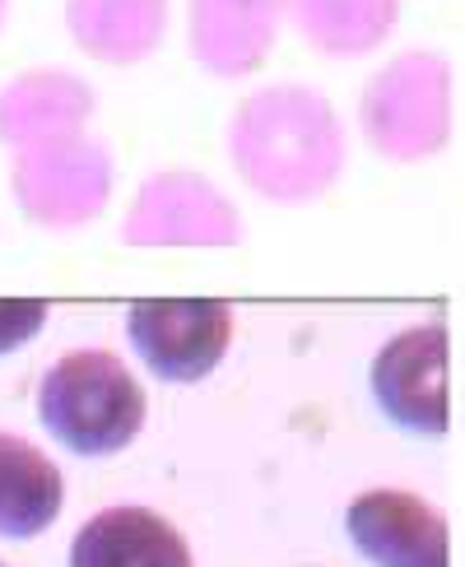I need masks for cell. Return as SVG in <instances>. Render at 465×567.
Here are the masks:
<instances>
[{"label":"cell","mask_w":465,"mask_h":567,"mask_svg":"<svg viewBox=\"0 0 465 567\" xmlns=\"http://www.w3.org/2000/svg\"><path fill=\"white\" fill-rule=\"evenodd\" d=\"M238 233V209L219 186L173 168L140 186L122 238L131 247H232Z\"/></svg>","instance_id":"obj_7"},{"label":"cell","mask_w":465,"mask_h":567,"mask_svg":"<svg viewBox=\"0 0 465 567\" xmlns=\"http://www.w3.org/2000/svg\"><path fill=\"white\" fill-rule=\"evenodd\" d=\"M6 10H10V0H0V19H6Z\"/></svg>","instance_id":"obj_16"},{"label":"cell","mask_w":465,"mask_h":567,"mask_svg":"<svg viewBox=\"0 0 465 567\" xmlns=\"http://www.w3.org/2000/svg\"><path fill=\"white\" fill-rule=\"evenodd\" d=\"M293 29L326 56H363L395 23L401 0H285Z\"/></svg>","instance_id":"obj_14"},{"label":"cell","mask_w":465,"mask_h":567,"mask_svg":"<svg viewBox=\"0 0 465 567\" xmlns=\"http://www.w3.org/2000/svg\"><path fill=\"white\" fill-rule=\"evenodd\" d=\"M344 535L372 567H452L447 522L405 488H368L344 512Z\"/></svg>","instance_id":"obj_8"},{"label":"cell","mask_w":465,"mask_h":567,"mask_svg":"<svg viewBox=\"0 0 465 567\" xmlns=\"http://www.w3.org/2000/svg\"><path fill=\"white\" fill-rule=\"evenodd\" d=\"M89 112H93V93L75 75L38 70V75H23L10 89H0V145L23 150L46 135L84 131Z\"/></svg>","instance_id":"obj_11"},{"label":"cell","mask_w":465,"mask_h":567,"mask_svg":"<svg viewBox=\"0 0 465 567\" xmlns=\"http://www.w3.org/2000/svg\"><path fill=\"white\" fill-rule=\"evenodd\" d=\"M70 567H196L186 539L149 507H107L70 539Z\"/></svg>","instance_id":"obj_10"},{"label":"cell","mask_w":465,"mask_h":567,"mask_svg":"<svg viewBox=\"0 0 465 567\" xmlns=\"http://www.w3.org/2000/svg\"><path fill=\"white\" fill-rule=\"evenodd\" d=\"M112 192V158L84 131H61L23 145L14 158V196L46 228L89 224Z\"/></svg>","instance_id":"obj_4"},{"label":"cell","mask_w":465,"mask_h":567,"mask_svg":"<svg viewBox=\"0 0 465 567\" xmlns=\"http://www.w3.org/2000/svg\"><path fill=\"white\" fill-rule=\"evenodd\" d=\"M363 135L391 163H418L452 135V70L442 56L410 52L363 93Z\"/></svg>","instance_id":"obj_3"},{"label":"cell","mask_w":465,"mask_h":567,"mask_svg":"<svg viewBox=\"0 0 465 567\" xmlns=\"http://www.w3.org/2000/svg\"><path fill=\"white\" fill-rule=\"evenodd\" d=\"M70 38L107 65L145 61L168 23V0H70Z\"/></svg>","instance_id":"obj_13"},{"label":"cell","mask_w":465,"mask_h":567,"mask_svg":"<svg viewBox=\"0 0 465 567\" xmlns=\"http://www.w3.org/2000/svg\"><path fill=\"white\" fill-rule=\"evenodd\" d=\"M0 567H6V563H0Z\"/></svg>","instance_id":"obj_17"},{"label":"cell","mask_w":465,"mask_h":567,"mask_svg":"<svg viewBox=\"0 0 465 567\" xmlns=\"http://www.w3.org/2000/svg\"><path fill=\"white\" fill-rule=\"evenodd\" d=\"M126 340L158 382L192 386L224 363L232 312L215 298H145L126 307Z\"/></svg>","instance_id":"obj_5"},{"label":"cell","mask_w":465,"mask_h":567,"mask_svg":"<svg viewBox=\"0 0 465 567\" xmlns=\"http://www.w3.org/2000/svg\"><path fill=\"white\" fill-rule=\"evenodd\" d=\"M447 372H452V336L442 321H424L401 330L386 340L372 359V400L378 410L414 437H442L452 423V395H447Z\"/></svg>","instance_id":"obj_6"},{"label":"cell","mask_w":465,"mask_h":567,"mask_svg":"<svg viewBox=\"0 0 465 567\" xmlns=\"http://www.w3.org/2000/svg\"><path fill=\"white\" fill-rule=\"evenodd\" d=\"M285 0H192V52L200 70L238 80L266 61Z\"/></svg>","instance_id":"obj_9"},{"label":"cell","mask_w":465,"mask_h":567,"mask_svg":"<svg viewBox=\"0 0 465 567\" xmlns=\"http://www.w3.org/2000/svg\"><path fill=\"white\" fill-rule=\"evenodd\" d=\"M38 419L70 456H116L145 429V391L107 349H70L38 386Z\"/></svg>","instance_id":"obj_2"},{"label":"cell","mask_w":465,"mask_h":567,"mask_svg":"<svg viewBox=\"0 0 465 567\" xmlns=\"http://www.w3.org/2000/svg\"><path fill=\"white\" fill-rule=\"evenodd\" d=\"M65 480L33 442L0 433V539H33L61 516Z\"/></svg>","instance_id":"obj_12"},{"label":"cell","mask_w":465,"mask_h":567,"mask_svg":"<svg viewBox=\"0 0 465 567\" xmlns=\"http://www.w3.org/2000/svg\"><path fill=\"white\" fill-rule=\"evenodd\" d=\"M228 150L251 192L279 205L317 200L344 173V131L335 112L302 84L251 93L232 116Z\"/></svg>","instance_id":"obj_1"},{"label":"cell","mask_w":465,"mask_h":567,"mask_svg":"<svg viewBox=\"0 0 465 567\" xmlns=\"http://www.w3.org/2000/svg\"><path fill=\"white\" fill-rule=\"evenodd\" d=\"M46 302L42 298H0V359L42 336Z\"/></svg>","instance_id":"obj_15"}]
</instances>
